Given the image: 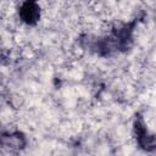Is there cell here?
<instances>
[{"label":"cell","instance_id":"obj_1","mask_svg":"<svg viewBox=\"0 0 156 156\" xmlns=\"http://www.w3.org/2000/svg\"><path fill=\"white\" fill-rule=\"evenodd\" d=\"M20 16L26 23L33 24L39 18V7L34 4V1H27L22 5L20 10Z\"/></svg>","mask_w":156,"mask_h":156},{"label":"cell","instance_id":"obj_2","mask_svg":"<svg viewBox=\"0 0 156 156\" xmlns=\"http://www.w3.org/2000/svg\"><path fill=\"white\" fill-rule=\"evenodd\" d=\"M28 1H35V0H28Z\"/></svg>","mask_w":156,"mask_h":156}]
</instances>
